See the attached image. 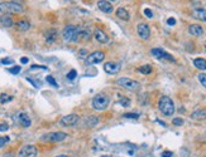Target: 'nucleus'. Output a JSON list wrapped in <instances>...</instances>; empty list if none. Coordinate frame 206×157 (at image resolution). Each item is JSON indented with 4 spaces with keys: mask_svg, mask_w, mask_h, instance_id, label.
I'll return each mask as SVG.
<instances>
[{
    "mask_svg": "<svg viewBox=\"0 0 206 157\" xmlns=\"http://www.w3.org/2000/svg\"><path fill=\"white\" fill-rule=\"evenodd\" d=\"M36 156H37V148L32 145L22 147V150L18 153V157H36Z\"/></svg>",
    "mask_w": 206,
    "mask_h": 157,
    "instance_id": "nucleus-8",
    "label": "nucleus"
},
{
    "mask_svg": "<svg viewBox=\"0 0 206 157\" xmlns=\"http://www.w3.org/2000/svg\"><path fill=\"white\" fill-rule=\"evenodd\" d=\"M16 28L22 32H27V30H29V28H31V23H29L28 20H19V22L16 23Z\"/></svg>",
    "mask_w": 206,
    "mask_h": 157,
    "instance_id": "nucleus-21",
    "label": "nucleus"
},
{
    "mask_svg": "<svg viewBox=\"0 0 206 157\" xmlns=\"http://www.w3.org/2000/svg\"><path fill=\"white\" fill-rule=\"evenodd\" d=\"M67 138V134L65 132H51L44 136H42V141L43 142H61Z\"/></svg>",
    "mask_w": 206,
    "mask_h": 157,
    "instance_id": "nucleus-5",
    "label": "nucleus"
},
{
    "mask_svg": "<svg viewBox=\"0 0 206 157\" xmlns=\"http://www.w3.org/2000/svg\"><path fill=\"white\" fill-rule=\"evenodd\" d=\"M197 78H199L200 83L202 84V86L206 88V74H204V73H200L199 75H197Z\"/></svg>",
    "mask_w": 206,
    "mask_h": 157,
    "instance_id": "nucleus-28",
    "label": "nucleus"
},
{
    "mask_svg": "<svg viewBox=\"0 0 206 157\" xmlns=\"http://www.w3.org/2000/svg\"><path fill=\"white\" fill-rule=\"evenodd\" d=\"M119 103L123 106V107H129V104H130V99L127 98V97H124V98H121Z\"/></svg>",
    "mask_w": 206,
    "mask_h": 157,
    "instance_id": "nucleus-31",
    "label": "nucleus"
},
{
    "mask_svg": "<svg viewBox=\"0 0 206 157\" xmlns=\"http://www.w3.org/2000/svg\"><path fill=\"white\" fill-rule=\"evenodd\" d=\"M20 63H23V64H26V63H28V58H26V57L20 58Z\"/></svg>",
    "mask_w": 206,
    "mask_h": 157,
    "instance_id": "nucleus-40",
    "label": "nucleus"
},
{
    "mask_svg": "<svg viewBox=\"0 0 206 157\" xmlns=\"http://www.w3.org/2000/svg\"><path fill=\"white\" fill-rule=\"evenodd\" d=\"M172 123L176 125V126H182L183 125V120H182V118H173Z\"/></svg>",
    "mask_w": 206,
    "mask_h": 157,
    "instance_id": "nucleus-33",
    "label": "nucleus"
},
{
    "mask_svg": "<svg viewBox=\"0 0 206 157\" xmlns=\"http://www.w3.org/2000/svg\"><path fill=\"white\" fill-rule=\"evenodd\" d=\"M0 22H1V24L4 25V27H6V28L13 27V19H11L10 16H8V15H3L1 18H0Z\"/></svg>",
    "mask_w": 206,
    "mask_h": 157,
    "instance_id": "nucleus-24",
    "label": "nucleus"
},
{
    "mask_svg": "<svg viewBox=\"0 0 206 157\" xmlns=\"http://www.w3.org/2000/svg\"><path fill=\"white\" fill-rule=\"evenodd\" d=\"M158 108L165 116H172L175 113V104L170 97L162 96L158 102Z\"/></svg>",
    "mask_w": 206,
    "mask_h": 157,
    "instance_id": "nucleus-1",
    "label": "nucleus"
},
{
    "mask_svg": "<svg viewBox=\"0 0 206 157\" xmlns=\"http://www.w3.org/2000/svg\"><path fill=\"white\" fill-rule=\"evenodd\" d=\"M98 8L103 13H106V14H110L113 11V5L109 1H106V0H100V1H98Z\"/></svg>",
    "mask_w": 206,
    "mask_h": 157,
    "instance_id": "nucleus-15",
    "label": "nucleus"
},
{
    "mask_svg": "<svg viewBox=\"0 0 206 157\" xmlns=\"http://www.w3.org/2000/svg\"><path fill=\"white\" fill-rule=\"evenodd\" d=\"M104 70L109 74H116L120 70V64L115 62H108L104 64Z\"/></svg>",
    "mask_w": 206,
    "mask_h": 157,
    "instance_id": "nucleus-12",
    "label": "nucleus"
},
{
    "mask_svg": "<svg viewBox=\"0 0 206 157\" xmlns=\"http://www.w3.org/2000/svg\"><path fill=\"white\" fill-rule=\"evenodd\" d=\"M205 50H206V45H205Z\"/></svg>",
    "mask_w": 206,
    "mask_h": 157,
    "instance_id": "nucleus-43",
    "label": "nucleus"
},
{
    "mask_svg": "<svg viewBox=\"0 0 206 157\" xmlns=\"http://www.w3.org/2000/svg\"><path fill=\"white\" fill-rule=\"evenodd\" d=\"M18 122L20 123V126H23L24 128H27V127H29L31 126V118H29V116L27 113H24V112H22V113H19L18 114Z\"/></svg>",
    "mask_w": 206,
    "mask_h": 157,
    "instance_id": "nucleus-16",
    "label": "nucleus"
},
{
    "mask_svg": "<svg viewBox=\"0 0 206 157\" xmlns=\"http://www.w3.org/2000/svg\"><path fill=\"white\" fill-rule=\"evenodd\" d=\"M9 141H10V138L8 137V136H4V137H0V148L5 146V145H6V143L9 142Z\"/></svg>",
    "mask_w": 206,
    "mask_h": 157,
    "instance_id": "nucleus-29",
    "label": "nucleus"
},
{
    "mask_svg": "<svg viewBox=\"0 0 206 157\" xmlns=\"http://www.w3.org/2000/svg\"><path fill=\"white\" fill-rule=\"evenodd\" d=\"M101 157H108V156H101Z\"/></svg>",
    "mask_w": 206,
    "mask_h": 157,
    "instance_id": "nucleus-42",
    "label": "nucleus"
},
{
    "mask_svg": "<svg viewBox=\"0 0 206 157\" xmlns=\"http://www.w3.org/2000/svg\"><path fill=\"white\" fill-rule=\"evenodd\" d=\"M150 53H152L153 56L155 58H158V59H167V61H171V62H175L176 61V59L172 57L170 53L165 52V50L161 49V48H154V49L150 50Z\"/></svg>",
    "mask_w": 206,
    "mask_h": 157,
    "instance_id": "nucleus-9",
    "label": "nucleus"
},
{
    "mask_svg": "<svg viewBox=\"0 0 206 157\" xmlns=\"http://www.w3.org/2000/svg\"><path fill=\"white\" fill-rule=\"evenodd\" d=\"M98 123H99V118L95 116H89L85 120V126H87V127H94Z\"/></svg>",
    "mask_w": 206,
    "mask_h": 157,
    "instance_id": "nucleus-23",
    "label": "nucleus"
},
{
    "mask_svg": "<svg viewBox=\"0 0 206 157\" xmlns=\"http://www.w3.org/2000/svg\"><path fill=\"white\" fill-rule=\"evenodd\" d=\"M0 11L4 14H18L24 11V8L15 1H3L0 3Z\"/></svg>",
    "mask_w": 206,
    "mask_h": 157,
    "instance_id": "nucleus-2",
    "label": "nucleus"
},
{
    "mask_svg": "<svg viewBox=\"0 0 206 157\" xmlns=\"http://www.w3.org/2000/svg\"><path fill=\"white\" fill-rule=\"evenodd\" d=\"M56 37H57L56 29H49V30L46 33V40H47V43H53V42L56 40Z\"/></svg>",
    "mask_w": 206,
    "mask_h": 157,
    "instance_id": "nucleus-20",
    "label": "nucleus"
},
{
    "mask_svg": "<svg viewBox=\"0 0 206 157\" xmlns=\"http://www.w3.org/2000/svg\"><path fill=\"white\" fill-rule=\"evenodd\" d=\"M11 99H13V97H11V96H8V94H1V96H0V102H1V103H6V102H10Z\"/></svg>",
    "mask_w": 206,
    "mask_h": 157,
    "instance_id": "nucleus-26",
    "label": "nucleus"
},
{
    "mask_svg": "<svg viewBox=\"0 0 206 157\" xmlns=\"http://www.w3.org/2000/svg\"><path fill=\"white\" fill-rule=\"evenodd\" d=\"M76 30L77 28L75 25H66V28L63 29V33H62V37H63V40L65 42H72L73 40V37L76 34Z\"/></svg>",
    "mask_w": 206,
    "mask_h": 157,
    "instance_id": "nucleus-7",
    "label": "nucleus"
},
{
    "mask_svg": "<svg viewBox=\"0 0 206 157\" xmlns=\"http://www.w3.org/2000/svg\"><path fill=\"white\" fill-rule=\"evenodd\" d=\"M188 33L193 37H201L204 34V29L202 27H200L199 24H191L188 27Z\"/></svg>",
    "mask_w": 206,
    "mask_h": 157,
    "instance_id": "nucleus-14",
    "label": "nucleus"
},
{
    "mask_svg": "<svg viewBox=\"0 0 206 157\" xmlns=\"http://www.w3.org/2000/svg\"><path fill=\"white\" fill-rule=\"evenodd\" d=\"M46 80H47V82L51 84V86H53V87H58V84H57V82H56V79H54L52 75H47V77H46Z\"/></svg>",
    "mask_w": 206,
    "mask_h": 157,
    "instance_id": "nucleus-27",
    "label": "nucleus"
},
{
    "mask_svg": "<svg viewBox=\"0 0 206 157\" xmlns=\"http://www.w3.org/2000/svg\"><path fill=\"white\" fill-rule=\"evenodd\" d=\"M77 77V72L75 70V69H72V70H70L68 73H67V78H68L70 80H73L75 78Z\"/></svg>",
    "mask_w": 206,
    "mask_h": 157,
    "instance_id": "nucleus-30",
    "label": "nucleus"
},
{
    "mask_svg": "<svg viewBox=\"0 0 206 157\" xmlns=\"http://www.w3.org/2000/svg\"><path fill=\"white\" fill-rule=\"evenodd\" d=\"M144 14H145L147 18H153V13H152V10H150V9H148V8L144 9Z\"/></svg>",
    "mask_w": 206,
    "mask_h": 157,
    "instance_id": "nucleus-36",
    "label": "nucleus"
},
{
    "mask_svg": "<svg viewBox=\"0 0 206 157\" xmlns=\"http://www.w3.org/2000/svg\"><path fill=\"white\" fill-rule=\"evenodd\" d=\"M94 37H95V39L98 40L99 43H101V44H106L109 42V37L106 35V33L101 30V29H95Z\"/></svg>",
    "mask_w": 206,
    "mask_h": 157,
    "instance_id": "nucleus-13",
    "label": "nucleus"
},
{
    "mask_svg": "<svg viewBox=\"0 0 206 157\" xmlns=\"http://www.w3.org/2000/svg\"><path fill=\"white\" fill-rule=\"evenodd\" d=\"M116 16L121 20H129L130 19V15H129L128 10H125L124 8H119V9L116 10Z\"/></svg>",
    "mask_w": 206,
    "mask_h": 157,
    "instance_id": "nucleus-19",
    "label": "nucleus"
},
{
    "mask_svg": "<svg viewBox=\"0 0 206 157\" xmlns=\"http://www.w3.org/2000/svg\"><path fill=\"white\" fill-rule=\"evenodd\" d=\"M193 64L197 69L200 70H206V61L204 58H196L195 61H193Z\"/></svg>",
    "mask_w": 206,
    "mask_h": 157,
    "instance_id": "nucleus-22",
    "label": "nucleus"
},
{
    "mask_svg": "<svg viewBox=\"0 0 206 157\" xmlns=\"http://www.w3.org/2000/svg\"><path fill=\"white\" fill-rule=\"evenodd\" d=\"M191 118L195 121H204L206 120V109H196L195 112L191 113Z\"/></svg>",
    "mask_w": 206,
    "mask_h": 157,
    "instance_id": "nucleus-17",
    "label": "nucleus"
},
{
    "mask_svg": "<svg viewBox=\"0 0 206 157\" xmlns=\"http://www.w3.org/2000/svg\"><path fill=\"white\" fill-rule=\"evenodd\" d=\"M78 122V116L77 114H67V116L61 118V125L62 126H75Z\"/></svg>",
    "mask_w": 206,
    "mask_h": 157,
    "instance_id": "nucleus-11",
    "label": "nucleus"
},
{
    "mask_svg": "<svg viewBox=\"0 0 206 157\" xmlns=\"http://www.w3.org/2000/svg\"><path fill=\"white\" fill-rule=\"evenodd\" d=\"M138 70H139L142 74H149L150 72H152V67H150L149 64H147V65H142V67L138 68Z\"/></svg>",
    "mask_w": 206,
    "mask_h": 157,
    "instance_id": "nucleus-25",
    "label": "nucleus"
},
{
    "mask_svg": "<svg viewBox=\"0 0 206 157\" xmlns=\"http://www.w3.org/2000/svg\"><path fill=\"white\" fill-rule=\"evenodd\" d=\"M104 58H105V53L101 52V50H98V52H94V53H91L90 56H87L86 63H87L89 65H91V64H98V63H100V62L104 61Z\"/></svg>",
    "mask_w": 206,
    "mask_h": 157,
    "instance_id": "nucleus-6",
    "label": "nucleus"
},
{
    "mask_svg": "<svg viewBox=\"0 0 206 157\" xmlns=\"http://www.w3.org/2000/svg\"><path fill=\"white\" fill-rule=\"evenodd\" d=\"M9 72H10V73H13V74H18L19 72H20V67L16 65V67H14V68H10Z\"/></svg>",
    "mask_w": 206,
    "mask_h": 157,
    "instance_id": "nucleus-35",
    "label": "nucleus"
},
{
    "mask_svg": "<svg viewBox=\"0 0 206 157\" xmlns=\"http://www.w3.org/2000/svg\"><path fill=\"white\" fill-rule=\"evenodd\" d=\"M124 117L125 118H132V120H138V118H139V114L138 113H125Z\"/></svg>",
    "mask_w": 206,
    "mask_h": 157,
    "instance_id": "nucleus-32",
    "label": "nucleus"
},
{
    "mask_svg": "<svg viewBox=\"0 0 206 157\" xmlns=\"http://www.w3.org/2000/svg\"><path fill=\"white\" fill-rule=\"evenodd\" d=\"M1 63L3 64H13L14 61L11 58H4V59H1Z\"/></svg>",
    "mask_w": 206,
    "mask_h": 157,
    "instance_id": "nucleus-34",
    "label": "nucleus"
},
{
    "mask_svg": "<svg viewBox=\"0 0 206 157\" xmlns=\"http://www.w3.org/2000/svg\"><path fill=\"white\" fill-rule=\"evenodd\" d=\"M192 18L206 23V10L205 9H193L192 10Z\"/></svg>",
    "mask_w": 206,
    "mask_h": 157,
    "instance_id": "nucleus-18",
    "label": "nucleus"
},
{
    "mask_svg": "<svg viewBox=\"0 0 206 157\" xmlns=\"http://www.w3.org/2000/svg\"><path fill=\"white\" fill-rule=\"evenodd\" d=\"M137 32H138V35H139L143 40L149 39V37H150V29H149V25L148 24H144V23L139 24L137 27Z\"/></svg>",
    "mask_w": 206,
    "mask_h": 157,
    "instance_id": "nucleus-10",
    "label": "nucleus"
},
{
    "mask_svg": "<svg viewBox=\"0 0 206 157\" xmlns=\"http://www.w3.org/2000/svg\"><path fill=\"white\" fill-rule=\"evenodd\" d=\"M56 157H68V156H66V155H60V156H56Z\"/></svg>",
    "mask_w": 206,
    "mask_h": 157,
    "instance_id": "nucleus-41",
    "label": "nucleus"
},
{
    "mask_svg": "<svg viewBox=\"0 0 206 157\" xmlns=\"http://www.w3.org/2000/svg\"><path fill=\"white\" fill-rule=\"evenodd\" d=\"M116 83L119 84L120 87L125 88L128 91H132V92H138L140 89V83L137 82L134 79H130V78H127V77H121L116 80Z\"/></svg>",
    "mask_w": 206,
    "mask_h": 157,
    "instance_id": "nucleus-4",
    "label": "nucleus"
},
{
    "mask_svg": "<svg viewBox=\"0 0 206 157\" xmlns=\"http://www.w3.org/2000/svg\"><path fill=\"white\" fill-rule=\"evenodd\" d=\"M172 156H173V153H172L171 151H165L162 153V157H172Z\"/></svg>",
    "mask_w": 206,
    "mask_h": 157,
    "instance_id": "nucleus-39",
    "label": "nucleus"
},
{
    "mask_svg": "<svg viewBox=\"0 0 206 157\" xmlns=\"http://www.w3.org/2000/svg\"><path fill=\"white\" fill-rule=\"evenodd\" d=\"M111 1H115V0H111Z\"/></svg>",
    "mask_w": 206,
    "mask_h": 157,
    "instance_id": "nucleus-44",
    "label": "nucleus"
},
{
    "mask_svg": "<svg viewBox=\"0 0 206 157\" xmlns=\"http://www.w3.org/2000/svg\"><path fill=\"white\" fill-rule=\"evenodd\" d=\"M9 130V126L6 123H0V132H4V131H8Z\"/></svg>",
    "mask_w": 206,
    "mask_h": 157,
    "instance_id": "nucleus-37",
    "label": "nucleus"
},
{
    "mask_svg": "<svg viewBox=\"0 0 206 157\" xmlns=\"http://www.w3.org/2000/svg\"><path fill=\"white\" fill-rule=\"evenodd\" d=\"M167 24L168 25H175L176 24V19L175 18H168L167 19Z\"/></svg>",
    "mask_w": 206,
    "mask_h": 157,
    "instance_id": "nucleus-38",
    "label": "nucleus"
},
{
    "mask_svg": "<svg viewBox=\"0 0 206 157\" xmlns=\"http://www.w3.org/2000/svg\"><path fill=\"white\" fill-rule=\"evenodd\" d=\"M109 103H110V98H109V96L103 94V93L95 96L94 98H92V102H91L92 108L96 109V111H104V109H106Z\"/></svg>",
    "mask_w": 206,
    "mask_h": 157,
    "instance_id": "nucleus-3",
    "label": "nucleus"
}]
</instances>
